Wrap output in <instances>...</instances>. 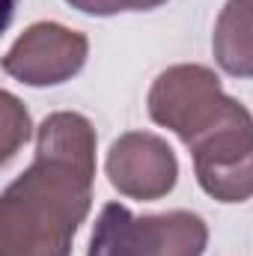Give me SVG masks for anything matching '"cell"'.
<instances>
[{"label": "cell", "mask_w": 253, "mask_h": 256, "mask_svg": "<svg viewBox=\"0 0 253 256\" xmlns=\"http://www.w3.org/2000/svg\"><path fill=\"white\" fill-rule=\"evenodd\" d=\"M96 143L84 114L57 110L42 120L33 164L0 196V256H72L92 208Z\"/></svg>", "instance_id": "6da1fadb"}, {"label": "cell", "mask_w": 253, "mask_h": 256, "mask_svg": "<svg viewBox=\"0 0 253 256\" xmlns=\"http://www.w3.org/2000/svg\"><path fill=\"white\" fill-rule=\"evenodd\" d=\"M104 173L114 191L128 200H164L179 182V158L170 143L152 131L120 134L104 158Z\"/></svg>", "instance_id": "8992f818"}, {"label": "cell", "mask_w": 253, "mask_h": 256, "mask_svg": "<svg viewBox=\"0 0 253 256\" xmlns=\"http://www.w3.org/2000/svg\"><path fill=\"white\" fill-rule=\"evenodd\" d=\"M3 102V116H0V152H3V164L18 152V146H24L33 134L30 126V114L24 110V104L12 96V92H3L0 96Z\"/></svg>", "instance_id": "ba28073f"}, {"label": "cell", "mask_w": 253, "mask_h": 256, "mask_svg": "<svg viewBox=\"0 0 253 256\" xmlns=\"http://www.w3.org/2000/svg\"><path fill=\"white\" fill-rule=\"evenodd\" d=\"M236 98L224 92L220 78L200 63H179L164 68L146 96V114L155 126L173 131L185 146L206 134Z\"/></svg>", "instance_id": "3957f363"}, {"label": "cell", "mask_w": 253, "mask_h": 256, "mask_svg": "<svg viewBox=\"0 0 253 256\" xmlns=\"http://www.w3.org/2000/svg\"><path fill=\"white\" fill-rule=\"evenodd\" d=\"M206 244L208 226L194 212L134 214L122 202H108L92 224L86 256H202Z\"/></svg>", "instance_id": "7a4b0ae2"}, {"label": "cell", "mask_w": 253, "mask_h": 256, "mask_svg": "<svg viewBox=\"0 0 253 256\" xmlns=\"http://www.w3.org/2000/svg\"><path fill=\"white\" fill-rule=\"evenodd\" d=\"M90 57V39L57 21H36L3 54V72L27 86H57L72 80Z\"/></svg>", "instance_id": "5b68a950"}, {"label": "cell", "mask_w": 253, "mask_h": 256, "mask_svg": "<svg viewBox=\"0 0 253 256\" xmlns=\"http://www.w3.org/2000/svg\"><path fill=\"white\" fill-rule=\"evenodd\" d=\"M188 149L196 182L212 200L248 202L253 196V114L238 98Z\"/></svg>", "instance_id": "277c9868"}, {"label": "cell", "mask_w": 253, "mask_h": 256, "mask_svg": "<svg viewBox=\"0 0 253 256\" xmlns=\"http://www.w3.org/2000/svg\"><path fill=\"white\" fill-rule=\"evenodd\" d=\"M72 9L84 12V15H96V18H108L116 12H149L164 6L167 0H66Z\"/></svg>", "instance_id": "9c48e42d"}, {"label": "cell", "mask_w": 253, "mask_h": 256, "mask_svg": "<svg viewBox=\"0 0 253 256\" xmlns=\"http://www.w3.org/2000/svg\"><path fill=\"white\" fill-rule=\"evenodd\" d=\"M214 63L232 78H253V0H226L212 33Z\"/></svg>", "instance_id": "52a82bcc"}]
</instances>
